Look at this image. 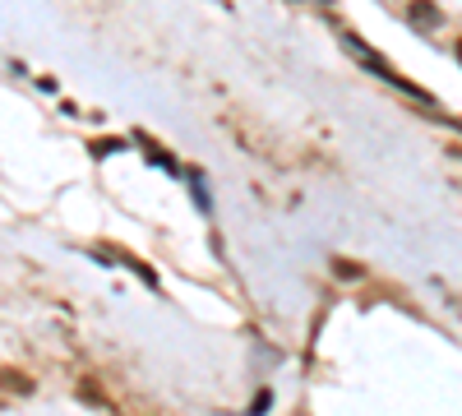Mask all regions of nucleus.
Here are the masks:
<instances>
[{
    "instance_id": "3",
    "label": "nucleus",
    "mask_w": 462,
    "mask_h": 416,
    "mask_svg": "<svg viewBox=\"0 0 462 416\" xmlns=\"http://www.w3.org/2000/svg\"><path fill=\"white\" fill-rule=\"evenodd\" d=\"M453 51H457V65H462V42H457V47H453Z\"/></svg>"
},
{
    "instance_id": "2",
    "label": "nucleus",
    "mask_w": 462,
    "mask_h": 416,
    "mask_svg": "<svg viewBox=\"0 0 462 416\" xmlns=\"http://www.w3.org/2000/svg\"><path fill=\"white\" fill-rule=\"evenodd\" d=\"M0 389H10V393H32V380L19 370H0Z\"/></svg>"
},
{
    "instance_id": "1",
    "label": "nucleus",
    "mask_w": 462,
    "mask_h": 416,
    "mask_svg": "<svg viewBox=\"0 0 462 416\" xmlns=\"http://www.w3.org/2000/svg\"><path fill=\"white\" fill-rule=\"evenodd\" d=\"M439 19H444V14L430 5V0H416V5H411V23H416V28H439Z\"/></svg>"
}]
</instances>
